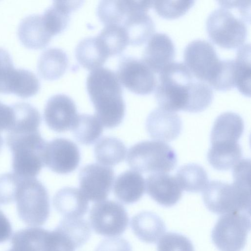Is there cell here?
Wrapping results in <instances>:
<instances>
[{
    "label": "cell",
    "instance_id": "6da1fadb",
    "mask_svg": "<svg viewBox=\"0 0 251 251\" xmlns=\"http://www.w3.org/2000/svg\"><path fill=\"white\" fill-rule=\"evenodd\" d=\"M220 7L213 10L206 20L210 39L225 49H234L243 45L251 20V0H219Z\"/></svg>",
    "mask_w": 251,
    "mask_h": 251
},
{
    "label": "cell",
    "instance_id": "7a4b0ae2",
    "mask_svg": "<svg viewBox=\"0 0 251 251\" xmlns=\"http://www.w3.org/2000/svg\"><path fill=\"white\" fill-rule=\"evenodd\" d=\"M86 88L94 115L102 125L108 128L118 126L124 117L126 105L116 74L107 68L93 70L87 77Z\"/></svg>",
    "mask_w": 251,
    "mask_h": 251
},
{
    "label": "cell",
    "instance_id": "3957f363",
    "mask_svg": "<svg viewBox=\"0 0 251 251\" xmlns=\"http://www.w3.org/2000/svg\"><path fill=\"white\" fill-rule=\"evenodd\" d=\"M199 80L184 63L173 61L159 74L155 87V98L159 108L175 112L186 111Z\"/></svg>",
    "mask_w": 251,
    "mask_h": 251
},
{
    "label": "cell",
    "instance_id": "277c9868",
    "mask_svg": "<svg viewBox=\"0 0 251 251\" xmlns=\"http://www.w3.org/2000/svg\"><path fill=\"white\" fill-rule=\"evenodd\" d=\"M202 198L207 208L214 213L250 214L251 185L213 180L203 190Z\"/></svg>",
    "mask_w": 251,
    "mask_h": 251
},
{
    "label": "cell",
    "instance_id": "5b68a950",
    "mask_svg": "<svg viewBox=\"0 0 251 251\" xmlns=\"http://www.w3.org/2000/svg\"><path fill=\"white\" fill-rule=\"evenodd\" d=\"M20 219L26 225L38 227L49 218L50 205L47 190L35 177H22L15 197Z\"/></svg>",
    "mask_w": 251,
    "mask_h": 251
},
{
    "label": "cell",
    "instance_id": "8992f818",
    "mask_svg": "<svg viewBox=\"0 0 251 251\" xmlns=\"http://www.w3.org/2000/svg\"><path fill=\"white\" fill-rule=\"evenodd\" d=\"M126 162L139 173H166L175 168L177 157L174 150L166 143L145 141L129 148Z\"/></svg>",
    "mask_w": 251,
    "mask_h": 251
},
{
    "label": "cell",
    "instance_id": "52a82bcc",
    "mask_svg": "<svg viewBox=\"0 0 251 251\" xmlns=\"http://www.w3.org/2000/svg\"><path fill=\"white\" fill-rule=\"evenodd\" d=\"M183 55L184 63L193 76L212 86L223 64L213 45L205 40L196 39L186 45Z\"/></svg>",
    "mask_w": 251,
    "mask_h": 251
},
{
    "label": "cell",
    "instance_id": "ba28073f",
    "mask_svg": "<svg viewBox=\"0 0 251 251\" xmlns=\"http://www.w3.org/2000/svg\"><path fill=\"white\" fill-rule=\"evenodd\" d=\"M250 227V214H225L218 219L212 230V241L221 251H240L246 245Z\"/></svg>",
    "mask_w": 251,
    "mask_h": 251
},
{
    "label": "cell",
    "instance_id": "9c48e42d",
    "mask_svg": "<svg viewBox=\"0 0 251 251\" xmlns=\"http://www.w3.org/2000/svg\"><path fill=\"white\" fill-rule=\"evenodd\" d=\"M90 225L98 234L107 237L119 236L126 229L129 222L126 211L114 201L97 202L91 207Z\"/></svg>",
    "mask_w": 251,
    "mask_h": 251
},
{
    "label": "cell",
    "instance_id": "30bf717a",
    "mask_svg": "<svg viewBox=\"0 0 251 251\" xmlns=\"http://www.w3.org/2000/svg\"><path fill=\"white\" fill-rule=\"evenodd\" d=\"M116 75L121 84L135 94L147 95L155 89L156 79L154 73L141 59L136 57H121Z\"/></svg>",
    "mask_w": 251,
    "mask_h": 251
},
{
    "label": "cell",
    "instance_id": "8fae6325",
    "mask_svg": "<svg viewBox=\"0 0 251 251\" xmlns=\"http://www.w3.org/2000/svg\"><path fill=\"white\" fill-rule=\"evenodd\" d=\"M114 180L113 169L101 164H90L79 172L80 190L88 201H101L108 196Z\"/></svg>",
    "mask_w": 251,
    "mask_h": 251
},
{
    "label": "cell",
    "instance_id": "7c38bea8",
    "mask_svg": "<svg viewBox=\"0 0 251 251\" xmlns=\"http://www.w3.org/2000/svg\"><path fill=\"white\" fill-rule=\"evenodd\" d=\"M80 158L77 145L70 140L58 138L47 142L44 164L53 172L66 174L74 171L78 167Z\"/></svg>",
    "mask_w": 251,
    "mask_h": 251
},
{
    "label": "cell",
    "instance_id": "4fadbf2b",
    "mask_svg": "<svg viewBox=\"0 0 251 251\" xmlns=\"http://www.w3.org/2000/svg\"><path fill=\"white\" fill-rule=\"evenodd\" d=\"M78 115L75 102L64 94L51 96L47 101L44 112L46 124L57 132L72 130Z\"/></svg>",
    "mask_w": 251,
    "mask_h": 251
},
{
    "label": "cell",
    "instance_id": "5bb4252c",
    "mask_svg": "<svg viewBox=\"0 0 251 251\" xmlns=\"http://www.w3.org/2000/svg\"><path fill=\"white\" fill-rule=\"evenodd\" d=\"M176 48L172 39L166 33L157 32L148 40L141 60L154 73L159 72L172 62Z\"/></svg>",
    "mask_w": 251,
    "mask_h": 251
},
{
    "label": "cell",
    "instance_id": "9a60e30c",
    "mask_svg": "<svg viewBox=\"0 0 251 251\" xmlns=\"http://www.w3.org/2000/svg\"><path fill=\"white\" fill-rule=\"evenodd\" d=\"M181 128V120L176 113L160 108L153 109L147 119V131L152 139L157 141L168 142L175 140Z\"/></svg>",
    "mask_w": 251,
    "mask_h": 251
},
{
    "label": "cell",
    "instance_id": "2e32d148",
    "mask_svg": "<svg viewBox=\"0 0 251 251\" xmlns=\"http://www.w3.org/2000/svg\"><path fill=\"white\" fill-rule=\"evenodd\" d=\"M147 193L159 204L171 206L177 203L182 196L175 177L163 173H152L146 179Z\"/></svg>",
    "mask_w": 251,
    "mask_h": 251
},
{
    "label": "cell",
    "instance_id": "e0dca14e",
    "mask_svg": "<svg viewBox=\"0 0 251 251\" xmlns=\"http://www.w3.org/2000/svg\"><path fill=\"white\" fill-rule=\"evenodd\" d=\"M44 151L45 149L30 146L11 150L14 173L22 177H35L44 166Z\"/></svg>",
    "mask_w": 251,
    "mask_h": 251
},
{
    "label": "cell",
    "instance_id": "ac0fdd59",
    "mask_svg": "<svg viewBox=\"0 0 251 251\" xmlns=\"http://www.w3.org/2000/svg\"><path fill=\"white\" fill-rule=\"evenodd\" d=\"M122 25L126 33L128 43L140 46L151 38L155 32V24L148 11H129Z\"/></svg>",
    "mask_w": 251,
    "mask_h": 251
},
{
    "label": "cell",
    "instance_id": "d6986e66",
    "mask_svg": "<svg viewBox=\"0 0 251 251\" xmlns=\"http://www.w3.org/2000/svg\"><path fill=\"white\" fill-rule=\"evenodd\" d=\"M56 210L64 218H82L88 209V202L80 189L64 187L57 192L52 200Z\"/></svg>",
    "mask_w": 251,
    "mask_h": 251
},
{
    "label": "cell",
    "instance_id": "ffe728a7",
    "mask_svg": "<svg viewBox=\"0 0 251 251\" xmlns=\"http://www.w3.org/2000/svg\"><path fill=\"white\" fill-rule=\"evenodd\" d=\"M244 122L238 114L226 112L215 120L210 136L211 145L238 143L244 130Z\"/></svg>",
    "mask_w": 251,
    "mask_h": 251
},
{
    "label": "cell",
    "instance_id": "44dd1931",
    "mask_svg": "<svg viewBox=\"0 0 251 251\" xmlns=\"http://www.w3.org/2000/svg\"><path fill=\"white\" fill-rule=\"evenodd\" d=\"M18 35L24 46L34 50L44 48L52 37L44 26L42 15L38 14L29 15L22 20Z\"/></svg>",
    "mask_w": 251,
    "mask_h": 251
},
{
    "label": "cell",
    "instance_id": "7402d4cb",
    "mask_svg": "<svg viewBox=\"0 0 251 251\" xmlns=\"http://www.w3.org/2000/svg\"><path fill=\"white\" fill-rule=\"evenodd\" d=\"M145 190V182L141 174L127 170L120 174L115 181L113 192L115 197L126 204L139 200Z\"/></svg>",
    "mask_w": 251,
    "mask_h": 251
},
{
    "label": "cell",
    "instance_id": "603a6c76",
    "mask_svg": "<svg viewBox=\"0 0 251 251\" xmlns=\"http://www.w3.org/2000/svg\"><path fill=\"white\" fill-rule=\"evenodd\" d=\"M81 1L55 0L42 15L44 26L52 36L63 31L67 26L71 12L80 6Z\"/></svg>",
    "mask_w": 251,
    "mask_h": 251
},
{
    "label": "cell",
    "instance_id": "cb8c5ba5",
    "mask_svg": "<svg viewBox=\"0 0 251 251\" xmlns=\"http://www.w3.org/2000/svg\"><path fill=\"white\" fill-rule=\"evenodd\" d=\"M131 226L134 233L148 243L156 242L166 230L162 220L156 214L149 211L139 213L133 217Z\"/></svg>",
    "mask_w": 251,
    "mask_h": 251
},
{
    "label": "cell",
    "instance_id": "d4e9b609",
    "mask_svg": "<svg viewBox=\"0 0 251 251\" xmlns=\"http://www.w3.org/2000/svg\"><path fill=\"white\" fill-rule=\"evenodd\" d=\"M75 55L82 67L92 71L100 68L109 57L97 36L81 40L76 47Z\"/></svg>",
    "mask_w": 251,
    "mask_h": 251
},
{
    "label": "cell",
    "instance_id": "484cf974",
    "mask_svg": "<svg viewBox=\"0 0 251 251\" xmlns=\"http://www.w3.org/2000/svg\"><path fill=\"white\" fill-rule=\"evenodd\" d=\"M68 58L61 49L50 48L44 50L38 62L37 69L40 75L48 80L60 77L66 71Z\"/></svg>",
    "mask_w": 251,
    "mask_h": 251
},
{
    "label": "cell",
    "instance_id": "4316f807",
    "mask_svg": "<svg viewBox=\"0 0 251 251\" xmlns=\"http://www.w3.org/2000/svg\"><path fill=\"white\" fill-rule=\"evenodd\" d=\"M242 149L238 143L211 145L207 153V160L215 169L226 171L239 162Z\"/></svg>",
    "mask_w": 251,
    "mask_h": 251
},
{
    "label": "cell",
    "instance_id": "83f0119b",
    "mask_svg": "<svg viewBox=\"0 0 251 251\" xmlns=\"http://www.w3.org/2000/svg\"><path fill=\"white\" fill-rule=\"evenodd\" d=\"M48 232L39 227L20 230L11 238L12 248L16 251H46Z\"/></svg>",
    "mask_w": 251,
    "mask_h": 251
},
{
    "label": "cell",
    "instance_id": "f1b7e54d",
    "mask_svg": "<svg viewBox=\"0 0 251 251\" xmlns=\"http://www.w3.org/2000/svg\"><path fill=\"white\" fill-rule=\"evenodd\" d=\"M126 148L120 139L111 136L101 138L95 145L96 159L102 165L115 166L125 158Z\"/></svg>",
    "mask_w": 251,
    "mask_h": 251
},
{
    "label": "cell",
    "instance_id": "f546056e",
    "mask_svg": "<svg viewBox=\"0 0 251 251\" xmlns=\"http://www.w3.org/2000/svg\"><path fill=\"white\" fill-rule=\"evenodd\" d=\"M176 178L182 190L193 193L203 190L209 182L205 170L197 164H187L177 171Z\"/></svg>",
    "mask_w": 251,
    "mask_h": 251
},
{
    "label": "cell",
    "instance_id": "4dcf8cb0",
    "mask_svg": "<svg viewBox=\"0 0 251 251\" xmlns=\"http://www.w3.org/2000/svg\"><path fill=\"white\" fill-rule=\"evenodd\" d=\"M12 106L14 119L11 127L8 131L20 132L39 130L41 117L35 107L25 102H17Z\"/></svg>",
    "mask_w": 251,
    "mask_h": 251
},
{
    "label": "cell",
    "instance_id": "1f68e13d",
    "mask_svg": "<svg viewBox=\"0 0 251 251\" xmlns=\"http://www.w3.org/2000/svg\"><path fill=\"white\" fill-rule=\"evenodd\" d=\"M40 86L39 79L33 73L23 69L14 68L9 81L8 94L27 98L36 94Z\"/></svg>",
    "mask_w": 251,
    "mask_h": 251
},
{
    "label": "cell",
    "instance_id": "d6a6232c",
    "mask_svg": "<svg viewBox=\"0 0 251 251\" xmlns=\"http://www.w3.org/2000/svg\"><path fill=\"white\" fill-rule=\"evenodd\" d=\"M234 61L235 87L243 95L251 96V46L243 45L238 48Z\"/></svg>",
    "mask_w": 251,
    "mask_h": 251
},
{
    "label": "cell",
    "instance_id": "836d02e7",
    "mask_svg": "<svg viewBox=\"0 0 251 251\" xmlns=\"http://www.w3.org/2000/svg\"><path fill=\"white\" fill-rule=\"evenodd\" d=\"M102 126L95 115L78 114L72 130L78 142L82 145H90L101 136L103 132Z\"/></svg>",
    "mask_w": 251,
    "mask_h": 251
},
{
    "label": "cell",
    "instance_id": "e575fe53",
    "mask_svg": "<svg viewBox=\"0 0 251 251\" xmlns=\"http://www.w3.org/2000/svg\"><path fill=\"white\" fill-rule=\"evenodd\" d=\"M97 37L109 57L121 53L129 44L122 25H105Z\"/></svg>",
    "mask_w": 251,
    "mask_h": 251
},
{
    "label": "cell",
    "instance_id": "d590c367",
    "mask_svg": "<svg viewBox=\"0 0 251 251\" xmlns=\"http://www.w3.org/2000/svg\"><path fill=\"white\" fill-rule=\"evenodd\" d=\"M56 228L72 242L75 248L83 246L91 234L90 223L83 218H64Z\"/></svg>",
    "mask_w": 251,
    "mask_h": 251
},
{
    "label": "cell",
    "instance_id": "8d00e7d4",
    "mask_svg": "<svg viewBox=\"0 0 251 251\" xmlns=\"http://www.w3.org/2000/svg\"><path fill=\"white\" fill-rule=\"evenodd\" d=\"M128 12L126 0H102L97 7V15L105 25H122Z\"/></svg>",
    "mask_w": 251,
    "mask_h": 251
},
{
    "label": "cell",
    "instance_id": "74e56055",
    "mask_svg": "<svg viewBox=\"0 0 251 251\" xmlns=\"http://www.w3.org/2000/svg\"><path fill=\"white\" fill-rule=\"evenodd\" d=\"M194 0H154L156 13L166 19H175L185 14L194 5Z\"/></svg>",
    "mask_w": 251,
    "mask_h": 251
},
{
    "label": "cell",
    "instance_id": "f35d334b",
    "mask_svg": "<svg viewBox=\"0 0 251 251\" xmlns=\"http://www.w3.org/2000/svg\"><path fill=\"white\" fill-rule=\"evenodd\" d=\"M157 251H194L191 242L177 233L168 232L160 238Z\"/></svg>",
    "mask_w": 251,
    "mask_h": 251
},
{
    "label": "cell",
    "instance_id": "ab89813d",
    "mask_svg": "<svg viewBox=\"0 0 251 251\" xmlns=\"http://www.w3.org/2000/svg\"><path fill=\"white\" fill-rule=\"evenodd\" d=\"M22 177L13 173L0 175V204L15 201L17 189Z\"/></svg>",
    "mask_w": 251,
    "mask_h": 251
},
{
    "label": "cell",
    "instance_id": "60d3db41",
    "mask_svg": "<svg viewBox=\"0 0 251 251\" xmlns=\"http://www.w3.org/2000/svg\"><path fill=\"white\" fill-rule=\"evenodd\" d=\"M72 242L59 229L49 231L46 251H75Z\"/></svg>",
    "mask_w": 251,
    "mask_h": 251
},
{
    "label": "cell",
    "instance_id": "b9f144b4",
    "mask_svg": "<svg viewBox=\"0 0 251 251\" xmlns=\"http://www.w3.org/2000/svg\"><path fill=\"white\" fill-rule=\"evenodd\" d=\"M14 69L10 54L0 48V93L7 94L9 80Z\"/></svg>",
    "mask_w": 251,
    "mask_h": 251
},
{
    "label": "cell",
    "instance_id": "7bdbcfd3",
    "mask_svg": "<svg viewBox=\"0 0 251 251\" xmlns=\"http://www.w3.org/2000/svg\"><path fill=\"white\" fill-rule=\"evenodd\" d=\"M95 251H131V248L123 238L110 237L101 241Z\"/></svg>",
    "mask_w": 251,
    "mask_h": 251
},
{
    "label": "cell",
    "instance_id": "ee69618b",
    "mask_svg": "<svg viewBox=\"0 0 251 251\" xmlns=\"http://www.w3.org/2000/svg\"><path fill=\"white\" fill-rule=\"evenodd\" d=\"M14 119L13 107L0 101V132L8 131L11 127Z\"/></svg>",
    "mask_w": 251,
    "mask_h": 251
},
{
    "label": "cell",
    "instance_id": "f6af8a7d",
    "mask_svg": "<svg viewBox=\"0 0 251 251\" xmlns=\"http://www.w3.org/2000/svg\"><path fill=\"white\" fill-rule=\"evenodd\" d=\"M12 234V227L8 219L0 210V243L7 241Z\"/></svg>",
    "mask_w": 251,
    "mask_h": 251
},
{
    "label": "cell",
    "instance_id": "bcb514c9",
    "mask_svg": "<svg viewBox=\"0 0 251 251\" xmlns=\"http://www.w3.org/2000/svg\"><path fill=\"white\" fill-rule=\"evenodd\" d=\"M3 143V141L2 138L1 137V136L0 134V151H1V149L2 148Z\"/></svg>",
    "mask_w": 251,
    "mask_h": 251
},
{
    "label": "cell",
    "instance_id": "7dc6e473",
    "mask_svg": "<svg viewBox=\"0 0 251 251\" xmlns=\"http://www.w3.org/2000/svg\"><path fill=\"white\" fill-rule=\"evenodd\" d=\"M8 251H16V250H15L14 249H13V248H12L11 249H10V250H9Z\"/></svg>",
    "mask_w": 251,
    "mask_h": 251
}]
</instances>
